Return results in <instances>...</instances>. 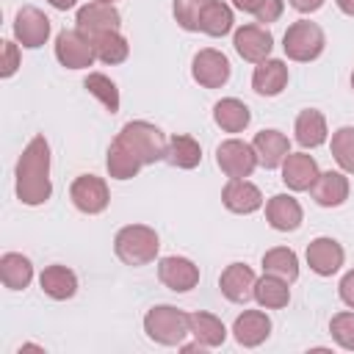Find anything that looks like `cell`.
Instances as JSON below:
<instances>
[{"instance_id": "30", "label": "cell", "mask_w": 354, "mask_h": 354, "mask_svg": "<svg viewBox=\"0 0 354 354\" xmlns=\"http://www.w3.org/2000/svg\"><path fill=\"white\" fill-rule=\"evenodd\" d=\"M254 299H257L263 307H268V310H279V307H285L288 299H290L288 282L279 279V277H274V274H266L263 279L254 282Z\"/></svg>"}, {"instance_id": "36", "label": "cell", "mask_w": 354, "mask_h": 354, "mask_svg": "<svg viewBox=\"0 0 354 354\" xmlns=\"http://www.w3.org/2000/svg\"><path fill=\"white\" fill-rule=\"evenodd\" d=\"M241 11L257 17V22H274L282 17V0H232Z\"/></svg>"}, {"instance_id": "40", "label": "cell", "mask_w": 354, "mask_h": 354, "mask_svg": "<svg viewBox=\"0 0 354 354\" xmlns=\"http://www.w3.org/2000/svg\"><path fill=\"white\" fill-rule=\"evenodd\" d=\"M340 299H343L348 307H354V271H348V274L340 279Z\"/></svg>"}, {"instance_id": "1", "label": "cell", "mask_w": 354, "mask_h": 354, "mask_svg": "<svg viewBox=\"0 0 354 354\" xmlns=\"http://www.w3.org/2000/svg\"><path fill=\"white\" fill-rule=\"evenodd\" d=\"M53 194L50 185V144L36 136L17 163V196L25 205H41Z\"/></svg>"}, {"instance_id": "24", "label": "cell", "mask_w": 354, "mask_h": 354, "mask_svg": "<svg viewBox=\"0 0 354 354\" xmlns=\"http://www.w3.org/2000/svg\"><path fill=\"white\" fill-rule=\"evenodd\" d=\"M0 279L6 288L11 290H22L28 288V282L33 279V266L28 257L17 254V252H8L0 257Z\"/></svg>"}, {"instance_id": "23", "label": "cell", "mask_w": 354, "mask_h": 354, "mask_svg": "<svg viewBox=\"0 0 354 354\" xmlns=\"http://www.w3.org/2000/svg\"><path fill=\"white\" fill-rule=\"evenodd\" d=\"M39 282L50 299H72L77 290V277L66 266H47Z\"/></svg>"}, {"instance_id": "35", "label": "cell", "mask_w": 354, "mask_h": 354, "mask_svg": "<svg viewBox=\"0 0 354 354\" xmlns=\"http://www.w3.org/2000/svg\"><path fill=\"white\" fill-rule=\"evenodd\" d=\"M332 155L340 163V169L354 171V127H340L332 136Z\"/></svg>"}, {"instance_id": "38", "label": "cell", "mask_w": 354, "mask_h": 354, "mask_svg": "<svg viewBox=\"0 0 354 354\" xmlns=\"http://www.w3.org/2000/svg\"><path fill=\"white\" fill-rule=\"evenodd\" d=\"M329 332L343 348L354 351V313H337L329 324Z\"/></svg>"}, {"instance_id": "5", "label": "cell", "mask_w": 354, "mask_h": 354, "mask_svg": "<svg viewBox=\"0 0 354 354\" xmlns=\"http://www.w3.org/2000/svg\"><path fill=\"white\" fill-rule=\"evenodd\" d=\"M285 53L293 61H313L324 50V30L315 22L299 19L285 30Z\"/></svg>"}, {"instance_id": "39", "label": "cell", "mask_w": 354, "mask_h": 354, "mask_svg": "<svg viewBox=\"0 0 354 354\" xmlns=\"http://www.w3.org/2000/svg\"><path fill=\"white\" fill-rule=\"evenodd\" d=\"M19 66V53H17V44L14 41H3V61H0V75L3 77H11Z\"/></svg>"}, {"instance_id": "25", "label": "cell", "mask_w": 354, "mask_h": 354, "mask_svg": "<svg viewBox=\"0 0 354 354\" xmlns=\"http://www.w3.org/2000/svg\"><path fill=\"white\" fill-rule=\"evenodd\" d=\"M188 332H191L202 346H207V348L221 346L224 337H227L224 324H221L216 315H210V313H191V315H188Z\"/></svg>"}, {"instance_id": "4", "label": "cell", "mask_w": 354, "mask_h": 354, "mask_svg": "<svg viewBox=\"0 0 354 354\" xmlns=\"http://www.w3.org/2000/svg\"><path fill=\"white\" fill-rule=\"evenodd\" d=\"M144 329L147 335L155 340V343H163V346H177L185 335H188V315L177 307H169V304H160V307H152L144 318Z\"/></svg>"}, {"instance_id": "3", "label": "cell", "mask_w": 354, "mask_h": 354, "mask_svg": "<svg viewBox=\"0 0 354 354\" xmlns=\"http://www.w3.org/2000/svg\"><path fill=\"white\" fill-rule=\"evenodd\" d=\"M116 254L122 263L127 266H147L149 260H155L158 254V235L155 230L144 227V224H130V227H122L116 232Z\"/></svg>"}, {"instance_id": "33", "label": "cell", "mask_w": 354, "mask_h": 354, "mask_svg": "<svg viewBox=\"0 0 354 354\" xmlns=\"http://www.w3.org/2000/svg\"><path fill=\"white\" fill-rule=\"evenodd\" d=\"M263 268H266V274H274V277L285 279L288 285L299 277V260H296V254H293L290 249H285V246H277V249L266 252V254H263Z\"/></svg>"}, {"instance_id": "16", "label": "cell", "mask_w": 354, "mask_h": 354, "mask_svg": "<svg viewBox=\"0 0 354 354\" xmlns=\"http://www.w3.org/2000/svg\"><path fill=\"white\" fill-rule=\"evenodd\" d=\"M307 263L315 274L321 277H332L340 266H343V246L332 238H315L307 246Z\"/></svg>"}, {"instance_id": "29", "label": "cell", "mask_w": 354, "mask_h": 354, "mask_svg": "<svg viewBox=\"0 0 354 354\" xmlns=\"http://www.w3.org/2000/svg\"><path fill=\"white\" fill-rule=\"evenodd\" d=\"M166 160L177 169H194L202 160V149L191 136H171L166 147Z\"/></svg>"}, {"instance_id": "7", "label": "cell", "mask_w": 354, "mask_h": 354, "mask_svg": "<svg viewBox=\"0 0 354 354\" xmlns=\"http://www.w3.org/2000/svg\"><path fill=\"white\" fill-rule=\"evenodd\" d=\"M55 55L64 66L69 69H83V66H91V61L97 58L94 55V47H91V39L83 33V30H64L58 39H55Z\"/></svg>"}, {"instance_id": "18", "label": "cell", "mask_w": 354, "mask_h": 354, "mask_svg": "<svg viewBox=\"0 0 354 354\" xmlns=\"http://www.w3.org/2000/svg\"><path fill=\"white\" fill-rule=\"evenodd\" d=\"M252 147H254L257 163H263L266 169H277L288 158V152H290V144H288V138L279 130H260L254 136Z\"/></svg>"}, {"instance_id": "26", "label": "cell", "mask_w": 354, "mask_h": 354, "mask_svg": "<svg viewBox=\"0 0 354 354\" xmlns=\"http://www.w3.org/2000/svg\"><path fill=\"white\" fill-rule=\"evenodd\" d=\"M213 119H216V124H218L221 130H227V133H241V130L249 124L252 113H249V108H246L241 100L227 97V100L216 102V108H213Z\"/></svg>"}, {"instance_id": "44", "label": "cell", "mask_w": 354, "mask_h": 354, "mask_svg": "<svg viewBox=\"0 0 354 354\" xmlns=\"http://www.w3.org/2000/svg\"><path fill=\"white\" fill-rule=\"evenodd\" d=\"M351 88H354V75H351Z\"/></svg>"}, {"instance_id": "43", "label": "cell", "mask_w": 354, "mask_h": 354, "mask_svg": "<svg viewBox=\"0 0 354 354\" xmlns=\"http://www.w3.org/2000/svg\"><path fill=\"white\" fill-rule=\"evenodd\" d=\"M50 6H53V8L66 11V8H72V6H75V0H50Z\"/></svg>"}, {"instance_id": "20", "label": "cell", "mask_w": 354, "mask_h": 354, "mask_svg": "<svg viewBox=\"0 0 354 354\" xmlns=\"http://www.w3.org/2000/svg\"><path fill=\"white\" fill-rule=\"evenodd\" d=\"M285 83H288V66H285L282 61H277V58L260 61L257 69H254V75H252V86H254V91L263 94V97L279 94V91L285 88Z\"/></svg>"}, {"instance_id": "21", "label": "cell", "mask_w": 354, "mask_h": 354, "mask_svg": "<svg viewBox=\"0 0 354 354\" xmlns=\"http://www.w3.org/2000/svg\"><path fill=\"white\" fill-rule=\"evenodd\" d=\"M232 332H235V340L241 346H260L271 332V321L260 310H246L243 315L235 318Z\"/></svg>"}, {"instance_id": "11", "label": "cell", "mask_w": 354, "mask_h": 354, "mask_svg": "<svg viewBox=\"0 0 354 354\" xmlns=\"http://www.w3.org/2000/svg\"><path fill=\"white\" fill-rule=\"evenodd\" d=\"M14 36L19 39L22 47H41L50 36V19L39 8L25 6L14 19Z\"/></svg>"}, {"instance_id": "42", "label": "cell", "mask_w": 354, "mask_h": 354, "mask_svg": "<svg viewBox=\"0 0 354 354\" xmlns=\"http://www.w3.org/2000/svg\"><path fill=\"white\" fill-rule=\"evenodd\" d=\"M335 3H337V8H340L343 14L354 17V0H335Z\"/></svg>"}, {"instance_id": "8", "label": "cell", "mask_w": 354, "mask_h": 354, "mask_svg": "<svg viewBox=\"0 0 354 354\" xmlns=\"http://www.w3.org/2000/svg\"><path fill=\"white\" fill-rule=\"evenodd\" d=\"M194 80L205 88H218L230 80V61L218 50H199L194 55Z\"/></svg>"}, {"instance_id": "9", "label": "cell", "mask_w": 354, "mask_h": 354, "mask_svg": "<svg viewBox=\"0 0 354 354\" xmlns=\"http://www.w3.org/2000/svg\"><path fill=\"white\" fill-rule=\"evenodd\" d=\"M72 202L77 210L83 213H102L108 207V185L94 177V174H80L75 183H72V191H69Z\"/></svg>"}, {"instance_id": "14", "label": "cell", "mask_w": 354, "mask_h": 354, "mask_svg": "<svg viewBox=\"0 0 354 354\" xmlns=\"http://www.w3.org/2000/svg\"><path fill=\"white\" fill-rule=\"evenodd\" d=\"M158 277L166 288L185 293L199 282V268L185 257H163L158 266Z\"/></svg>"}, {"instance_id": "22", "label": "cell", "mask_w": 354, "mask_h": 354, "mask_svg": "<svg viewBox=\"0 0 354 354\" xmlns=\"http://www.w3.org/2000/svg\"><path fill=\"white\" fill-rule=\"evenodd\" d=\"M313 199L324 207H337L346 202L348 196V180L340 171H324L318 174V180L313 183Z\"/></svg>"}, {"instance_id": "6", "label": "cell", "mask_w": 354, "mask_h": 354, "mask_svg": "<svg viewBox=\"0 0 354 354\" xmlns=\"http://www.w3.org/2000/svg\"><path fill=\"white\" fill-rule=\"evenodd\" d=\"M216 160H218V169L232 180V177H249L257 166V155H254V147L246 144V141H238V138H230L224 141L218 149H216Z\"/></svg>"}, {"instance_id": "15", "label": "cell", "mask_w": 354, "mask_h": 354, "mask_svg": "<svg viewBox=\"0 0 354 354\" xmlns=\"http://www.w3.org/2000/svg\"><path fill=\"white\" fill-rule=\"evenodd\" d=\"M221 199H224V207L232 210V213H254V210L263 205L260 188L252 185V183L243 180V177H232V180L224 185Z\"/></svg>"}, {"instance_id": "17", "label": "cell", "mask_w": 354, "mask_h": 354, "mask_svg": "<svg viewBox=\"0 0 354 354\" xmlns=\"http://www.w3.org/2000/svg\"><path fill=\"white\" fill-rule=\"evenodd\" d=\"M254 274H252V268L249 266H243V263H232V266H227L224 268V274H221V293L230 299V301H238V304H243V301H249L252 296H254Z\"/></svg>"}, {"instance_id": "2", "label": "cell", "mask_w": 354, "mask_h": 354, "mask_svg": "<svg viewBox=\"0 0 354 354\" xmlns=\"http://www.w3.org/2000/svg\"><path fill=\"white\" fill-rule=\"evenodd\" d=\"M116 138H119L144 166H147V163H155V160H160V158H166L169 141H166V136H163L155 124H149V122H127V124L119 130Z\"/></svg>"}, {"instance_id": "28", "label": "cell", "mask_w": 354, "mask_h": 354, "mask_svg": "<svg viewBox=\"0 0 354 354\" xmlns=\"http://www.w3.org/2000/svg\"><path fill=\"white\" fill-rule=\"evenodd\" d=\"M296 141L301 147H318L326 141V122L321 111L307 108L296 116Z\"/></svg>"}, {"instance_id": "45", "label": "cell", "mask_w": 354, "mask_h": 354, "mask_svg": "<svg viewBox=\"0 0 354 354\" xmlns=\"http://www.w3.org/2000/svg\"><path fill=\"white\" fill-rule=\"evenodd\" d=\"M105 3H111V0H105Z\"/></svg>"}, {"instance_id": "34", "label": "cell", "mask_w": 354, "mask_h": 354, "mask_svg": "<svg viewBox=\"0 0 354 354\" xmlns=\"http://www.w3.org/2000/svg\"><path fill=\"white\" fill-rule=\"evenodd\" d=\"M83 86L88 88V94H94V97L105 105V111H111V113L119 111V91H116V86H113L111 77H105V75H100V72H91Z\"/></svg>"}, {"instance_id": "41", "label": "cell", "mask_w": 354, "mask_h": 354, "mask_svg": "<svg viewBox=\"0 0 354 354\" xmlns=\"http://www.w3.org/2000/svg\"><path fill=\"white\" fill-rule=\"evenodd\" d=\"M290 6L301 14H310V11H318L324 6V0H290Z\"/></svg>"}, {"instance_id": "27", "label": "cell", "mask_w": 354, "mask_h": 354, "mask_svg": "<svg viewBox=\"0 0 354 354\" xmlns=\"http://www.w3.org/2000/svg\"><path fill=\"white\" fill-rule=\"evenodd\" d=\"M91 39V47H94V55L102 61V64H122L130 53L124 36L119 30H105V33H97V36H88Z\"/></svg>"}, {"instance_id": "31", "label": "cell", "mask_w": 354, "mask_h": 354, "mask_svg": "<svg viewBox=\"0 0 354 354\" xmlns=\"http://www.w3.org/2000/svg\"><path fill=\"white\" fill-rule=\"evenodd\" d=\"M232 28V11L221 0H207L199 17V30L207 36H224Z\"/></svg>"}, {"instance_id": "32", "label": "cell", "mask_w": 354, "mask_h": 354, "mask_svg": "<svg viewBox=\"0 0 354 354\" xmlns=\"http://www.w3.org/2000/svg\"><path fill=\"white\" fill-rule=\"evenodd\" d=\"M141 166H144V163H141L119 138H113V144H111V149H108V171H111V177H116V180H130V177L138 174Z\"/></svg>"}, {"instance_id": "13", "label": "cell", "mask_w": 354, "mask_h": 354, "mask_svg": "<svg viewBox=\"0 0 354 354\" xmlns=\"http://www.w3.org/2000/svg\"><path fill=\"white\" fill-rule=\"evenodd\" d=\"M282 180L293 191H310L318 180V166L307 152H288L282 160Z\"/></svg>"}, {"instance_id": "19", "label": "cell", "mask_w": 354, "mask_h": 354, "mask_svg": "<svg viewBox=\"0 0 354 354\" xmlns=\"http://www.w3.org/2000/svg\"><path fill=\"white\" fill-rule=\"evenodd\" d=\"M266 218H268V224H271L274 230L290 232V230H296V227L301 224V207H299V202H296L293 196L277 194V196H271L268 205H266Z\"/></svg>"}, {"instance_id": "37", "label": "cell", "mask_w": 354, "mask_h": 354, "mask_svg": "<svg viewBox=\"0 0 354 354\" xmlns=\"http://www.w3.org/2000/svg\"><path fill=\"white\" fill-rule=\"evenodd\" d=\"M207 0H174V17L180 28L185 30H199V17Z\"/></svg>"}, {"instance_id": "12", "label": "cell", "mask_w": 354, "mask_h": 354, "mask_svg": "<svg viewBox=\"0 0 354 354\" xmlns=\"http://www.w3.org/2000/svg\"><path fill=\"white\" fill-rule=\"evenodd\" d=\"M235 50H238V55L241 58H246V61H266L268 58V53H271V47H274V39H271V33L266 30V28H260V25H243L241 30H235Z\"/></svg>"}, {"instance_id": "10", "label": "cell", "mask_w": 354, "mask_h": 354, "mask_svg": "<svg viewBox=\"0 0 354 354\" xmlns=\"http://www.w3.org/2000/svg\"><path fill=\"white\" fill-rule=\"evenodd\" d=\"M122 22L119 11L105 3V0H94L88 6H83L77 11V30H83L86 36H97V33H105V30H116Z\"/></svg>"}]
</instances>
